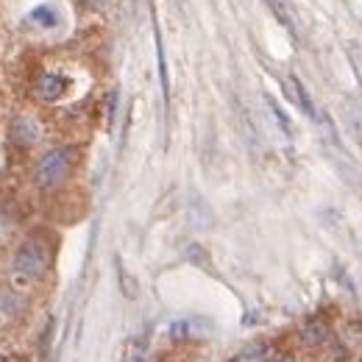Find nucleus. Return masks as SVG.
Instances as JSON below:
<instances>
[{"label": "nucleus", "instance_id": "nucleus-1", "mask_svg": "<svg viewBox=\"0 0 362 362\" xmlns=\"http://www.w3.org/2000/svg\"><path fill=\"white\" fill-rule=\"evenodd\" d=\"M73 148H53L45 156H40V162L34 165V181L40 187H59L62 181L70 176L73 170Z\"/></svg>", "mask_w": 362, "mask_h": 362}, {"label": "nucleus", "instance_id": "nucleus-2", "mask_svg": "<svg viewBox=\"0 0 362 362\" xmlns=\"http://www.w3.org/2000/svg\"><path fill=\"white\" fill-rule=\"evenodd\" d=\"M50 265V245L42 243L40 237H31L23 243V248L17 251V259H14V276L17 279H25V281H34L47 271Z\"/></svg>", "mask_w": 362, "mask_h": 362}, {"label": "nucleus", "instance_id": "nucleus-3", "mask_svg": "<svg viewBox=\"0 0 362 362\" xmlns=\"http://www.w3.org/2000/svg\"><path fill=\"white\" fill-rule=\"evenodd\" d=\"M67 90H70V78L62 76V73H45V76H40V81H37V95H40L45 103L62 100V98L67 95Z\"/></svg>", "mask_w": 362, "mask_h": 362}, {"label": "nucleus", "instance_id": "nucleus-4", "mask_svg": "<svg viewBox=\"0 0 362 362\" xmlns=\"http://www.w3.org/2000/svg\"><path fill=\"white\" fill-rule=\"evenodd\" d=\"M212 332V323L204 317H187V320H176L170 326L173 337H206Z\"/></svg>", "mask_w": 362, "mask_h": 362}, {"label": "nucleus", "instance_id": "nucleus-5", "mask_svg": "<svg viewBox=\"0 0 362 362\" xmlns=\"http://www.w3.org/2000/svg\"><path fill=\"white\" fill-rule=\"evenodd\" d=\"M37 136H40V132H37V123L34 120H28V117H17L14 123H11V139L17 142V145H34L37 142Z\"/></svg>", "mask_w": 362, "mask_h": 362}, {"label": "nucleus", "instance_id": "nucleus-6", "mask_svg": "<svg viewBox=\"0 0 362 362\" xmlns=\"http://www.w3.org/2000/svg\"><path fill=\"white\" fill-rule=\"evenodd\" d=\"M265 3H268V8L273 11V17H276L284 28H290V31L296 34V11H293L290 0H265Z\"/></svg>", "mask_w": 362, "mask_h": 362}, {"label": "nucleus", "instance_id": "nucleus-7", "mask_svg": "<svg viewBox=\"0 0 362 362\" xmlns=\"http://www.w3.org/2000/svg\"><path fill=\"white\" fill-rule=\"evenodd\" d=\"M31 23H37V25H42V28H53L56 23H59V14H56V8L53 6H40V8H34L31 11V17H28Z\"/></svg>", "mask_w": 362, "mask_h": 362}, {"label": "nucleus", "instance_id": "nucleus-8", "mask_svg": "<svg viewBox=\"0 0 362 362\" xmlns=\"http://www.w3.org/2000/svg\"><path fill=\"white\" fill-rule=\"evenodd\" d=\"M326 334H329V329L315 320V323H307V329H304V334H301V337H304V343H307V346H320V343L326 340Z\"/></svg>", "mask_w": 362, "mask_h": 362}, {"label": "nucleus", "instance_id": "nucleus-9", "mask_svg": "<svg viewBox=\"0 0 362 362\" xmlns=\"http://www.w3.org/2000/svg\"><path fill=\"white\" fill-rule=\"evenodd\" d=\"M234 362H265V346H254V349H245Z\"/></svg>", "mask_w": 362, "mask_h": 362}, {"label": "nucleus", "instance_id": "nucleus-10", "mask_svg": "<svg viewBox=\"0 0 362 362\" xmlns=\"http://www.w3.org/2000/svg\"><path fill=\"white\" fill-rule=\"evenodd\" d=\"M81 3H84V6H90V8H103L109 0H81Z\"/></svg>", "mask_w": 362, "mask_h": 362}, {"label": "nucleus", "instance_id": "nucleus-11", "mask_svg": "<svg viewBox=\"0 0 362 362\" xmlns=\"http://www.w3.org/2000/svg\"><path fill=\"white\" fill-rule=\"evenodd\" d=\"M126 362H148V357H145V351H134V354H129Z\"/></svg>", "mask_w": 362, "mask_h": 362}, {"label": "nucleus", "instance_id": "nucleus-12", "mask_svg": "<svg viewBox=\"0 0 362 362\" xmlns=\"http://www.w3.org/2000/svg\"><path fill=\"white\" fill-rule=\"evenodd\" d=\"M354 64H357V76L362 78V53H357V50H354Z\"/></svg>", "mask_w": 362, "mask_h": 362}, {"label": "nucleus", "instance_id": "nucleus-13", "mask_svg": "<svg viewBox=\"0 0 362 362\" xmlns=\"http://www.w3.org/2000/svg\"><path fill=\"white\" fill-rule=\"evenodd\" d=\"M279 362H296L293 357H284V360H279Z\"/></svg>", "mask_w": 362, "mask_h": 362}, {"label": "nucleus", "instance_id": "nucleus-14", "mask_svg": "<svg viewBox=\"0 0 362 362\" xmlns=\"http://www.w3.org/2000/svg\"><path fill=\"white\" fill-rule=\"evenodd\" d=\"M0 362H6V360H3V357H0Z\"/></svg>", "mask_w": 362, "mask_h": 362}]
</instances>
